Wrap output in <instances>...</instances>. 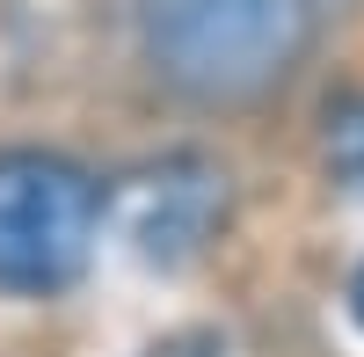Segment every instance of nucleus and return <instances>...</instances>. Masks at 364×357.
I'll list each match as a JSON object with an SVG mask.
<instances>
[{"mask_svg":"<svg viewBox=\"0 0 364 357\" xmlns=\"http://www.w3.org/2000/svg\"><path fill=\"white\" fill-rule=\"evenodd\" d=\"M306 37V0H139V44L154 73L197 102H240L277 87Z\"/></svg>","mask_w":364,"mask_h":357,"instance_id":"obj_1","label":"nucleus"},{"mask_svg":"<svg viewBox=\"0 0 364 357\" xmlns=\"http://www.w3.org/2000/svg\"><path fill=\"white\" fill-rule=\"evenodd\" d=\"M102 241V190L66 154H0V292H58Z\"/></svg>","mask_w":364,"mask_h":357,"instance_id":"obj_2","label":"nucleus"},{"mask_svg":"<svg viewBox=\"0 0 364 357\" xmlns=\"http://www.w3.org/2000/svg\"><path fill=\"white\" fill-rule=\"evenodd\" d=\"M219 219H226V175L197 154H168L124 175V190H117V233L154 270H182L219 233Z\"/></svg>","mask_w":364,"mask_h":357,"instance_id":"obj_3","label":"nucleus"},{"mask_svg":"<svg viewBox=\"0 0 364 357\" xmlns=\"http://www.w3.org/2000/svg\"><path fill=\"white\" fill-rule=\"evenodd\" d=\"M328 161L350 190H364V102H336L328 110Z\"/></svg>","mask_w":364,"mask_h":357,"instance_id":"obj_4","label":"nucleus"},{"mask_svg":"<svg viewBox=\"0 0 364 357\" xmlns=\"http://www.w3.org/2000/svg\"><path fill=\"white\" fill-rule=\"evenodd\" d=\"M146 357H226V343H219V336H175V343L146 350Z\"/></svg>","mask_w":364,"mask_h":357,"instance_id":"obj_5","label":"nucleus"},{"mask_svg":"<svg viewBox=\"0 0 364 357\" xmlns=\"http://www.w3.org/2000/svg\"><path fill=\"white\" fill-rule=\"evenodd\" d=\"M350 299H357V321H364V270H357V284H350Z\"/></svg>","mask_w":364,"mask_h":357,"instance_id":"obj_6","label":"nucleus"}]
</instances>
